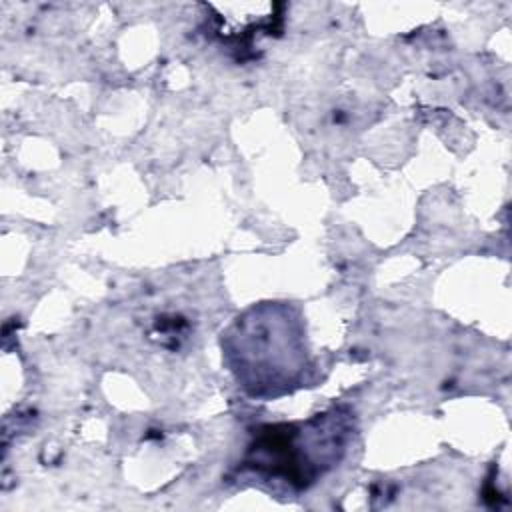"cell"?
<instances>
[{"mask_svg":"<svg viewBox=\"0 0 512 512\" xmlns=\"http://www.w3.org/2000/svg\"><path fill=\"white\" fill-rule=\"evenodd\" d=\"M354 430L356 418L348 406H330L298 422L258 426L236 472L262 486L308 490L340 464Z\"/></svg>","mask_w":512,"mask_h":512,"instance_id":"cell-2","label":"cell"},{"mask_svg":"<svg viewBox=\"0 0 512 512\" xmlns=\"http://www.w3.org/2000/svg\"><path fill=\"white\" fill-rule=\"evenodd\" d=\"M222 362L252 400H276L312 382L306 318L296 302L264 300L220 332Z\"/></svg>","mask_w":512,"mask_h":512,"instance_id":"cell-1","label":"cell"}]
</instances>
